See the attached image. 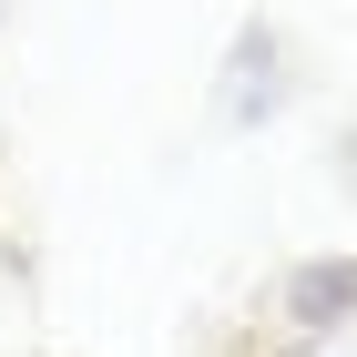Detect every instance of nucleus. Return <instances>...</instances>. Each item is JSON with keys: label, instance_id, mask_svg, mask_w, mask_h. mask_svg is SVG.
Masks as SVG:
<instances>
[{"label": "nucleus", "instance_id": "nucleus-1", "mask_svg": "<svg viewBox=\"0 0 357 357\" xmlns=\"http://www.w3.org/2000/svg\"><path fill=\"white\" fill-rule=\"evenodd\" d=\"M286 306H296L306 327H337V306H357V266H306Z\"/></svg>", "mask_w": 357, "mask_h": 357}]
</instances>
